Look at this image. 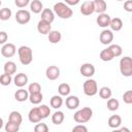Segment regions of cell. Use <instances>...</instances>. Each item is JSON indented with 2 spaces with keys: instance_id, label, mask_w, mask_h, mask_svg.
I'll list each match as a JSON object with an SVG mask.
<instances>
[{
  "instance_id": "cell-42",
  "label": "cell",
  "mask_w": 132,
  "mask_h": 132,
  "mask_svg": "<svg viewBox=\"0 0 132 132\" xmlns=\"http://www.w3.org/2000/svg\"><path fill=\"white\" fill-rule=\"evenodd\" d=\"M72 131L73 132H87L88 128L86 126H84L82 124H78V125H76L75 127L72 128Z\"/></svg>"
},
{
  "instance_id": "cell-21",
  "label": "cell",
  "mask_w": 132,
  "mask_h": 132,
  "mask_svg": "<svg viewBox=\"0 0 132 132\" xmlns=\"http://www.w3.org/2000/svg\"><path fill=\"white\" fill-rule=\"evenodd\" d=\"M29 98V92L28 90H25V89H22L20 88L15 93H14V99L19 102H24L26 101L27 99Z\"/></svg>"
},
{
  "instance_id": "cell-45",
  "label": "cell",
  "mask_w": 132,
  "mask_h": 132,
  "mask_svg": "<svg viewBox=\"0 0 132 132\" xmlns=\"http://www.w3.org/2000/svg\"><path fill=\"white\" fill-rule=\"evenodd\" d=\"M64 1H65V3H66L67 5L73 6V5H77L80 0H64Z\"/></svg>"
},
{
  "instance_id": "cell-24",
  "label": "cell",
  "mask_w": 132,
  "mask_h": 132,
  "mask_svg": "<svg viewBox=\"0 0 132 132\" xmlns=\"http://www.w3.org/2000/svg\"><path fill=\"white\" fill-rule=\"evenodd\" d=\"M50 104H51V107L55 108V109H58L60 108L62 105H63V98L61 95H54L51 100H50Z\"/></svg>"
},
{
  "instance_id": "cell-33",
  "label": "cell",
  "mask_w": 132,
  "mask_h": 132,
  "mask_svg": "<svg viewBox=\"0 0 132 132\" xmlns=\"http://www.w3.org/2000/svg\"><path fill=\"white\" fill-rule=\"evenodd\" d=\"M98 92H99L100 98H102V99H108L112 95V92H111L110 88H108V87H102V88H100V90Z\"/></svg>"
},
{
  "instance_id": "cell-5",
  "label": "cell",
  "mask_w": 132,
  "mask_h": 132,
  "mask_svg": "<svg viewBox=\"0 0 132 132\" xmlns=\"http://www.w3.org/2000/svg\"><path fill=\"white\" fill-rule=\"evenodd\" d=\"M82 90L85 95L87 96H95L98 93V85L95 79L89 77L82 85Z\"/></svg>"
},
{
  "instance_id": "cell-26",
  "label": "cell",
  "mask_w": 132,
  "mask_h": 132,
  "mask_svg": "<svg viewBox=\"0 0 132 132\" xmlns=\"http://www.w3.org/2000/svg\"><path fill=\"white\" fill-rule=\"evenodd\" d=\"M3 69H4V73H7V74H14L16 72V65L13 61H7L4 66H3Z\"/></svg>"
},
{
  "instance_id": "cell-44",
  "label": "cell",
  "mask_w": 132,
  "mask_h": 132,
  "mask_svg": "<svg viewBox=\"0 0 132 132\" xmlns=\"http://www.w3.org/2000/svg\"><path fill=\"white\" fill-rule=\"evenodd\" d=\"M124 9L127 12H132V0H127L124 3Z\"/></svg>"
},
{
  "instance_id": "cell-38",
  "label": "cell",
  "mask_w": 132,
  "mask_h": 132,
  "mask_svg": "<svg viewBox=\"0 0 132 132\" xmlns=\"http://www.w3.org/2000/svg\"><path fill=\"white\" fill-rule=\"evenodd\" d=\"M28 92H29V94L41 92V86H40L38 82H32V84H30L29 87H28Z\"/></svg>"
},
{
  "instance_id": "cell-36",
  "label": "cell",
  "mask_w": 132,
  "mask_h": 132,
  "mask_svg": "<svg viewBox=\"0 0 132 132\" xmlns=\"http://www.w3.org/2000/svg\"><path fill=\"white\" fill-rule=\"evenodd\" d=\"M38 108H39V112L42 119H46L51 114V108L46 104H41L40 106H38Z\"/></svg>"
},
{
  "instance_id": "cell-48",
  "label": "cell",
  "mask_w": 132,
  "mask_h": 132,
  "mask_svg": "<svg viewBox=\"0 0 132 132\" xmlns=\"http://www.w3.org/2000/svg\"><path fill=\"white\" fill-rule=\"evenodd\" d=\"M1 4H2V2H1V0H0V6H1Z\"/></svg>"
},
{
  "instance_id": "cell-31",
  "label": "cell",
  "mask_w": 132,
  "mask_h": 132,
  "mask_svg": "<svg viewBox=\"0 0 132 132\" xmlns=\"http://www.w3.org/2000/svg\"><path fill=\"white\" fill-rule=\"evenodd\" d=\"M70 91H71L70 86L66 82H63V84L59 85V87H58V92L61 96H68L70 94Z\"/></svg>"
},
{
  "instance_id": "cell-18",
  "label": "cell",
  "mask_w": 132,
  "mask_h": 132,
  "mask_svg": "<svg viewBox=\"0 0 132 132\" xmlns=\"http://www.w3.org/2000/svg\"><path fill=\"white\" fill-rule=\"evenodd\" d=\"M47 38H48V41L53 44H56L58 42L61 41L62 39V35H61V32L58 31V30H51L50 33L47 34Z\"/></svg>"
},
{
  "instance_id": "cell-49",
  "label": "cell",
  "mask_w": 132,
  "mask_h": 132,
  "mask_svg": "<svg viewBox=\"0 0 132 132\" xmlns=\"http://www.w3.org/2000/svg\"><path fill=\"white\" fill-rule=\"evenodd\" d=\"M117 1H123V0H117Z\"/></svg>"
},
{
  "instance_id": "cell-9",
  "label": "cell",
  "mask_w": 132,
  "mask_h": 132,
  "mask_svg": "<svg viewBox=\"0 0 132 132\" xmlns=\"http://www.w3.org/2000/svg\"><path fill=\"white\" fill-rule=\"evenodd\" d=\"M99 40L102 44L104 45H107V44H110L113 40V33L111 30H108V29H104L100 35H99Z\"/></svg>"
},
{
  "instance_id": "cell-16",
  "label": "cell",
  "mask_w": 132,
  "mask_h": 132,
  "mask_svg": "<svg viewBox=\"0 0 132 132\" xmlns=\"http://www.w3.org/2000/svg\"><path fill=\"white\" fill-rule=\"evenodd\" d=\"M13 82H14L15 87H19V88L25 87L27 85V82H28V76H27V74L22 73V72L15 74V76L13 78Z\"/></svg>"
},
{
  "instance_id": "cell-14",
  "label": "cell",
  "mask_w": 132,
  "mask_h": 132,
  "mask_svg": "<svg viewBox=\"0 0 132 132\" xmlns=\"http://www.w3.org/2000/svg\"><path fill=\"white\" fill-rule=\"evenodd\" d=\"M52 30V25L51 23L46 22V21H43V20H40L37 24V31L42 34V35H46L50 33V31Z\"/></svg>"
},
{
  "instance_id": "cell-28",
  "label": "cell",
  "mask_w": 132,
  "mask_h": 132,
  "mask_svg": "<svg viewBox=\"0 0 132 132\" xmlns=\"http://www.w3.org/2000/svg\"><path fill=\"white\" fill-rule=\"evenodd\" d=\"M30 102L32 104H39L42 99H43V96H42V93L41 92H38V93H32V94H29V98Z\"/></svg>"
},
{
  "instance_id": "cell-20",
  "label": "cell",
  "mask_w": 132,
  "mask_h": 132,
  "mask_svg": "<svg viewBox=\"0 0 132 132\" xmlns=\"http://www.w3.org/2000/svg\"><path fill=\"white\" fill-rule=\"evenodd\" d=\"M41 20L52 24L55 20V12L50 8H43L41 11Z\"/></svg>"
},
{
  "instance_id": "cell-30",
  "label": "cell",
  "mask_w": 132,
  "mask_h": 132,
  "mask_svg": "<svg viewBox=\"0 0 132 132\" xmlns=\"http://www.w3.org/2000/svg\"><path fill=\"white\" fill-rule=\"evenodd\" d=\"M120 107V102L118 101V99L116 98H108L107 100V108L110 110V111H116L118 110Z\"/></svg>"
},
{
  "instance_id": "cell-34",
  "label": "cell",
  "mask_w": 132,
  "mask_h": 132,
  "mask_svg": "<svg viewBox=\"0 0 132 132\" xmlns=\"http://www.w3.org/2000/svg\"><path fill=\"white\" fill-rule=\"evenodd\" d=\"M20 126H21V125L8 121V122L5 124V131H6V132H18V131L20 130Z\"/></svg>"
},
{
  "instance_id": "cell-23",
  "label": "cell",
  "mask_w": 132,
  "mask_h": 132,
  "mask_svg": "<svg viewBox=\"0 0 132 132\" xmlns=\"http://www.w3.org/2000/svg\"><path fill=\"white\" fill-rule=\"evenodd\" d=\"M109 27L111 29V31H120L123 28V21L120 18H113L110 19L109 22Z\"/></svg>"
},
{
  "instance_id": "cell-46",
  "label": "cell",
  "mask_w": 132,
  "mask_h": 132,
  "mask_svg": "<svg viewBox=\"0 0 132 132\" xmlns=\"http://www.w3.org/2000/svg\"><path fill=\"white\" fill-rule=\"evenodd\" d=\"M120 131H127V132H130V130H129V129H127V128H121V129H120Z\"/></svg>"
},
{
  "instance_id": "cell-1",
  "label": "cell",
  "mask_w": 132,
  "mask_h": 132,
  "mask_svg": "<svg viewBox=\"0 0 132 132\" xmlns=\"http://www.w3.org/2000/svg\"><path fill=\"white\" fill-rule=\"evenodd\" d=\"M53 11L55 12V14H57L59 18L61 19H70L73 14L72 9L69 7V5H67L64 2H57L54 4L53 7Z\"/></svg>"
},
{
  "instance_id": "cell-22",
  "label": "cell",
  "mask_w": 132,
  "mask_h": 132,
  "mask_svg": "<svg viewBox=\"0 0 132 132\" xmlns=\"http://www.w3.org/2000/svg\"><path fill=\"white\" fill-rule=\"evenodd\" d=\"M29 5H30V10L33 13H39L43 9V4L40 0H32Z\"/></svg>"
},
{
  "instance_id": "cell-47",
  "label": "cell",
  "mask_w": 132,
  "mask_h": 132,
  "mask_svg": "<svg viewBox=\"0 0 132 132\" xmlns=\"http://www.w3.org/2000/svg\"><path fill=\"white\" fill-rule=\"evenodd\" d=\"M3 127V120H2V118H0V129Z\"/></svg>"
},
{
  "instance_id": "cell-6",
  "label": "cell",
  "mask_w": 132,
  "mask_h": 132,
  "mask_svg": "<svg viewBox=\"0 0 132 132\" xmlns=\"http://www.w3.org/2000/svg\"><path fill=\"white\" fill-rule=\"evenodd\" d=\"M31 20V14L30 11L26 10V9H19L15 12V21L21 24V25H26L30 22Z\"/></svg>"
},
{
  "instance_id": "cell-13",
  "label": "cell",
  "mask_w": 132,
  "mask_h": 132,
  "mask_svg": "<svg viewBox=\"0 0 132 132\" xmlns=\"http://www.w3.org/2000/svg\"><path fill=\"white\" fill-rule=\"evenodd\" d=\"M110 15L103 12V13H99V15L97 16L96 19V22H97V25L101 28H106L109 26V22H110Z\"/></svg>"
},
{
  "instance_id": "cell-39",
  "label": "cell",
  "mask_w": 132,
  "mask_h": 132,
  "mask_svg": "<svg viewBox=\"0 0 132 132\" xmlns=\"http://www.w3.org/2000/svg\"><path fill=\"white\" fill-rule=\"evenodd\" d=\"M34 131L35 132H47L48 131V127H47L46 124L38 122V123H36V125L34 127Z\"/></svg>"
},
{
  "instance_id": "cell-12",
  "label": "cell",
  "mask_w": 132,
  "mask_h": 132,
  "mask_svg": "<svg viewBox=\"0 0 132 132\" xmlns=\"http://www.w3.org/2000/svg\"><path fill=\"white\" fill-rule=\"evenodd\" d=\"M65 104H66V107L68 109L73 110L79 106V98L77 96H74V95L68 96L65 100Z\"/></svg>"
},
{
  "instance_id": "cell-10",
  "label": "cell",
  "mask_w": 132,
  "mask_h": 132,
  "mask_svg": "<svg viewBox=\"0 0 132 132\" xmlns=\"http://www.w3.org/2000/svg\"><path fill=\"white\" fill-rule=\"evenodd\" d=\"M45 75H46L47 79L56 80L60 76V69L58 68V66H55V65L48 66L45 70Z\"/></svg>"
},
{
  "instance_id": "cell-35",
  "label": "cell",
  "mask_w": 132,
  "mask_h": 132,
  "mask_svg": "<svg viewBox=\"0 0 132 132\" xmlns=\"http://www.w3.org/2000/svg\"><path fill=\"white\" fill-rule=\"evenodd\" d=\"M11 10L10 8H7V7H4V8H1L0 9V20L1 21H7L10 19L11 16Z\"/></svg>"
},
{
  "instance_id": "cell-8",
  "label": "cell",
  "mask_w": 132,
  "mask_h": 132,
  "mask_svg": "<svg viewBox=\"0 0 132 132\" xmlns=\"http://www.w3.org/2000/svg\"><path fill=\"white\" fill-rule=\"evenodd\" d=\"M95 71H96L95 66L93 64H91V63H84L79 68L80 74L82 76H85V77H88V78L92 77L95 74Z\"/></svg>"
},
{
  "instance_id": "cell-43",
  "label": "cell",
  "mask_w": 132,
  "mask_h": 132,
  "mask_svg": "<svg viewBox=\"0 0 132 132\" xmlns=\"http://www.w3.org/2000/svg\"><path fill=\"white\" fill-rule=\"evenodd\" d=\"M8 39V35L5 31H0V44H4L6 43Z\"/></svg>"
},
{
  "instance_id": "cell-2",
  "label": "cell",
  "mask_w": 132,
  "mask_h": 132,
  "mask_svg": "<svg viewBox=\"0 0 132 132\" xmlns=\"http://www.w3.org/2000/svg\"><path fill=\"white\" fill-rule=\"evenodd\" d=\"M92 116H93V110L91 107H82L81 109L77 110L74 113L73 120L78 124H85L91 120Z\"/></svg>"
},
{
  "instance_id": "cell-40",
  "label": "cell",
  "mask_w": 132,
  "mask_h": 132,
  "mask_svg": "<svg viewBox=\"0 0 132 132\" xmlns=\"http://www.w3.org/2000/svg\"><path fill=\"white\" fill-rule=\"evenodd\" d=\"M123 101H124L126 104H131V103H132V91H131V90L126 91V92L123 94Z\"/></svg>"
},
{
  "instance_id": "cell-25",
  "label": "cell",
  "mask_w": 132,
  "mask_h": 132,
  "mask_svg": "<svg viewBox=\"0 0 132 132\" xmlns=\"http://www.w3.org/2000/svg\"><path fill=\"white\" fill-rule=\"evenodd\" d=\"M64 120H65V116H64V112L61 110L55 111L52 116V122L55 125H61L64 122Z\"/></svg>"
},
{
  "instance_id": "cell-41",
  "label": "cell",
  "mask_w": 132,
  "mask_h": 132,
  "mask_svg": "<svg viewBox=\"0 0 132 132\" xmlns=\"http://www.w3.org/2000/svg\"><path fill=\"white\" fill-rule=\"evenodd\" d=\"M14 4L19 8H24L30 4V0H14Z\"/></svg>"
},
{
  "instance_id": "cell-15",
  "label": "cell",
  "mask_w": 132,
  "mask_h": 132,
  "mask_svg": "<svg viewBox=\"0 0 132 132\" xmlns=\"http://www.w3.org/2000/svg\"><path fill=\"white\" fill-rule=\"evenodd\" d=\"M28 119L31 123L33 124H36L38 122H40L42 120L41 116H40V112H39V108L38 107H33L32 109H30L29 113H28Z\"/></svg>"
},
{
  "instance_id": "cell-4",
  "label": "cell",
  "mask_w": 132,
  "mask_h": 132,
  "mask_svg": "<svg viewBox=\"0 0 132 132\" xmlns=\"http://www.w3.org/2000/svg\"><path fill=\"white\" fill-rule=\"evenodd\" d=\"M120 71L122 75L130 77L132 75V59L129 56H126L120 60Z\"/></svg>"
},
{
  "instance_id": "cell-7",
  "label": "cell",
  "mask_w": 132,
  "mask_h": 132,
  "mask_svg": "<svg viewBox=\"0 0 132 132\" xmlns=\"http://www.w3.org/2000/svg\"><path fill=\"white\" fill-rule=\"evenodd\" d=\"M16 53V47L13 43H4L2 48H1V55L4 58H11L15 55Z\"/></svg>"
},
{
  "instance_id": "cell-3",
  "label": "cell",
  "mask_w": 132,
  "mask_h": 132,
  "mask_svg": "<svg viewBox=\"0 0 132 132\" xmlns=\"http://www.w3.org/2000/svg\"><path fill=\"white\" fill-rule=\"evenodd\" d=\"M18 54H19V59L20 62L23 65H29L32 60H33V53L31 47L27 46V45H22L19 47L18 50Z\"/></svg>"
},
{
  "instance_id": "cell-27",
  "label": "cell",
  "mask_w": 132,
  "mask_h": 132,
  "mask_svg": "<svg viewBox=\"0 0 132 132\" xmlns=\"http://www.w3.org/2000/svg\"><path fill=\"white\" fill-rule=\"evenodd\" d=\"M8 121H10V122H13V123H15V124L21 125V124H22V122H23V118H22V114H21L19 111L13 110V111H11V112L9 113Z\"/></svg>"
},
{
  "instance_id": "cell-17",
  "label": "cell",
  "mask_w": 132,
  "mask_h": 132,
  "mask_svg": "<svg viewBox=\"0 0 132 132\" xmlns=\"http://www.w3.org/2000/svg\"><path fill=\"white\" fill-rule=\"evenodd\" d=\"M107 124H108V127L111 128V129H117L121 126L122 124V118L119 116V114H112L109 117L108 121H107Z\"/></svg>"
},
{
  "instance_id": "cell-19",
  "label": "cell",
  "mask_w": 132,
  "mask_h": 132,
  "mask_svg": "<svg viewBox=\"0 0 132 132\" xmlns=\"http://www.w3.org/2000/svg\"><path fill=\"white\" fill-rule=\"evenodd\" d=\"M93 4H94V10L97 13H103L107 9V4L104 0H94Z\"/></svg>"
},
{
  "instance_id": "cell-37",
  "label": "cell",
  "mask_w": 132,
  "mask_h": 132,
  "mask_svg": "<svg viewBox=\"0 0 132 132\" xmlns=\"http://www.w3.org/2000/svg\"><path fill=\"white\" fill-rule=\"evenodd\" d=\"M12 78H11V75L10 74H7V73H3L0 75V84L2 86H9L10 82H11Z\"/></svg>"
},
{
  "instance_id": "cell-32",
  "label": "cell",
  "mask_w": 132,
  "mask_h": 132,
  "mask_svg": "<svg viewBox=\"0 0 132 132\" xmlns=\"http://www.w3.org/2000/svg\"><path fill=\"white\" fill-rule=\"evenodd\" d=\"M108 48H109V51L111 52L113 58L120 57V56L122 55V53H123V48H122V46L119 45V44H110V45L108 46Z\"/></svg>"
},
{
  "instance_id": "cell-11",
  "label": "cell",
  "mask_w": 132,
  "mask_h": 132,
  "mask_svg": "<svg viewBox=\"0 0 132 132\" xmlns=\"http://www.w3.org/2000/svg\"><path fill=\"white\" fill-rule=\"evenodd\" d=\"M79 10H80V13L84 14V15H91L93 12H95L93 1H91V0L85 1V2L80 5V9H79Z\"/></svg>"
},
{
  "instance_id": "cell-29",
  "label": "cell",
  "mask_w": 132,
  "mask_h": 132,
  "mask_svg": "<svg viewBox=\"0 0 132 132\" xmlns=\"http://www.w3.org/2000/svg\"><path fill=\"white\" fill-rule=\"evenodd\" d=\"M99 57H100V59H101L102 61H104V62H109V61H111V60L113 59V56H112V54H111V52L109 51L108 47L105 48V50H102V51L100 52Z\"/></svg>"
}]
</instances>
